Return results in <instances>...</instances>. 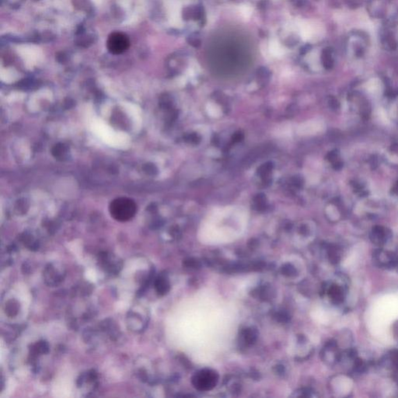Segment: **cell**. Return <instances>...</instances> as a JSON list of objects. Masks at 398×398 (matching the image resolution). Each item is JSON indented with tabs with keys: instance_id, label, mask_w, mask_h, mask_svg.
I'll return each mask as SVG.
<instances>
[{
	"instance_id": "cell-21",
	"label": "cell",
	"mask_w": 398,
	"mask_h": 398,
	"mask_svg": "<svg viewBox=\"0 0 398 398\" xmlns=\"http://www.w3.org/2000/svg\"><path fill=\"white\" fill-rule=\"evenodd\" d=\"M186 140L187 142L193 143V144H197L200 142V137L196 133H192V134L186 136Z\"/></svg>"
},
{
	"instance_id": "cell-7",
	"label": "cell",
	"mask_w": 398,
	"mask_h": 398,
	"mask_svg": "<svg viewBox=\"0 0 398 398\" xmlns=\"http://www.w3.org/2000/svg\"><path fill=\"white\" fill-rule=\"evenodd\" d=\"M373 262L381 269H393L398 267V257L393 251L379 247L373 253Z\"/></svg>"
},
{
	"instance_id": "cell-25",
	"label": "cell",
	"mask_w": 398,
	"mask_h": 398,
	"mask_svg": "<svg viewBox=\"0 0 398 398\" xmlns=\"http://www.w3.org/2000/svg\"><path fill=\"white\" fill-rule=\"evenodd\" d=\"M327 158L330 161L335 162L336 158H337V153L335 152L329 153L327 154Z\"/></svg>"
},
{
	"instance_id": "cell-19",
	"label": "cell",
	"mask_w": 398,
	"mask_h": 398,
	"mask_svg": "<svg viewBox=\"0 0 398 398\" xmlns=\"http://www.w3.org/2000/svg\"><path fill=\"white\" fill-rule=\"evenodd\" d=\"M274 318L277 321L281 323H286L290 321V315L286 312L278 311L276 312L274 314Z\"/></svg>"
},
{
	"instance_id": "cell-8",
	"label": "cell",
	"mask_w": 398,
	"mask_h": 398,
	"mask_svg": "<svg viewBox=\"0 0 398 398\" xmlns=\"http://www.w3.org/2000/svg\"><path fill=\"white\" fill-rule=\"evenodd\" d=\"M130 46L128 36L122 32H114L109 35L107 41V47L109 52L114 55H120L126 51Z\"/></svg>"
},
{
	"instance_id": "cell-23",
	"label": "cell",
	"mask_w": 398,
	"mask_h": 398,
	"mask_svg": "<svg viewBox=\"0 0 398 398\" xmlns=\"http://www.w3.org/2000/svg\"><path fill=\"white\" fill-rule=\"evenodd\" d=\"M243 138H244V135H243L242 132H236V133L233 135V137H232V140H233V142H241Z\"/></svg>"
},
{
	"instance_id": "cell-28",
	"label": "cell",
	"mask_w": 398,
	"mask_h": 398,
	"mask_svg": "<svg viewBox=\"0 0 398 398\" xmlns=\"http://www.w3.org/2000/svg\"><path fill=\"white\" fill-rule=\"evenodd\" d=\"M276 370L278 372V373H282L284 372V368L283 367H276Z\"/></svg>"
},
{
	"instance_id": "cell-5",
	"label": "cell",
	"mask_w": 398,
	"mask_h": 398,
	"mask_svg": "<svg viewBox=\"0 0 398 398\" xmlns=\"http://www.w3.org/2000/svg\"><path fill=\"white\" fill-rule=\"evenodd\" d=\"M367 9L372 17L383 22L397 18L395 8L390 0H368Z\"/></svg>"
},
{
	"instance_id": "cell-4",
	"label": "cell",
	"mask_w": 398,
	"mask_h": 398,
	"mask_svg": "<svg viewBox=\"0 0 398 398\" xmlns=\"http://www.w3.org/2000/svg\"><path fill=\"white\" fill-rule=\"evenodd\" d=\"M109 211L115 220L126 222L130 220L136 215L137 205L132 199L119 198L110 202Z\"/></svg>"
},
{
	"instance_id": "cell-22",
	"label": "cell",
	"mask_w": 398,
	"mask_h": 398,
	"mask_svg": "<svg viewBox=\"0 0 398 398\" xmlns=\"http://www.w3.org/2000/svg\"><path fill=\"white\" fill-rule=\"evenodd\" d=\"M292 184L294 187L300 188V187L303 186L304 181H303V179H302L300 177H299V176H296V177H293V178H292Z\"/></svg>"
},
{
	"instance_id": "cell-24",
	"label": "cell",
	"mask_w": 398,
	"mask_h": 398,
	"mask_svg": "<svg viewBox=\"0 0 398 398\" xmlns=\"http://www.w3.org/2000/svg\"><path fill=\"white\" fill-rule=\"evenodd\" d=\"M329 105L331 107L334 109H337L339 107L338 101H337L336 99L334 98V97H331V98H330Z\"/></svg>"
},
{
	"instance_id": "cell-30",
	"label": "cell",
	"mask_w": 398,
	"mask_h": 398,
	"mask_svg": "<svg viewBox=\"0 0 398 398\" xmlns=\"http://www.w3.org/2000/svg\"></svg>"
},
{
	"instance_id": "cell-2",
	"label": "cell",
	"mask_w": 398,
	"mask_h": 398,
	"mask_svg": "<svg viewBox=\"0 0 398 398\" xmlns=\"http://www.w3.org/2000/svg\"><path fill=\"white\" fill-rule=\"evenodd\" d=\"M349 291V280L346 275L340 274L337 282L325 284L322 286V294L327 295L333 305L340 306L347 300Z\"/></svg>"
},
{
	"instance_id": "cell-27",
	"label": "cell",
	"mask_w": 398,
	"mask_h": 398,
	"mask_svg": "<svg viewBox=\"0 0 398 398\" xmlns=\"http://www.w3.org/2000/svg\"><path fill=\"white\" fill-rule=\"evenodd\" d=\"M300 233H301V234H306L308 233L307 227H305V226H302L300 227Z\"/></svg>"
},
{
	"instance_id": "cell-10",
	"label": "cell",
	"mask_w": 398,
	"mask_h": 398,
	"mask_svg": "<svg viewBox=\"0 0 398 398\" xmlns=\"http://www.w3.org/2000/svg\"><path fill=\"white\" fill-rule=\"evenodd\" d=\"M370 240L376 246L383 247L392 237L390 230L381 226H376L371 230Z\"/></svg>"
},
{
	"instance_id": "cell-1",
	"label": "cell",
	"mask_w": 398,
	"mask_h": 398,
	"mask_svg": "<svg viewBox=\"0 0 398 398\" xmlns=\"http://www.w3.org/2000/svg\"><path fill=\"white\" fill-rule=\"evenodd\" d=\"M370 46V38L367 32L355 30L345 38V53L354 60H360L367 55Z\"/></svg>"
},
{
	"instance_id": "cell-6",
	"label": "cell",
	"mask_w": 398,
	"mask_h": 398,
	"mask_svg": "<svg viewBox=\"0 0 398 398\" xmlns=\"http://www.w3.org/2000/svg\"><path fill=\"white\" fill-rule=\"evenodd\" d=\"M219 381V374L209 368H205L198 372L192 377V384L195 388L201 391L212 390L216 386Z\"/></svg>"
},
{
	"instance_id": "cell-26",
	"label": "cell",
	"mask_w": 398,
	"mask_h": 398,
	"mask_svg": "<svg viewBox=\"0 0 398 398\" xmlns=\"http://www.w3.org/2000/svg\"><path fill=\"white\" fill-rule=\"evenodd\" d=\"M394 337H395L397 341H398V321L397 323H395L394 326Z\"/></svg>"
},
{
	"instance_id": "cell-14",
	"label": "cell",
	"mask_w": 398,
	"mask_h": 398,
	"mask_svg": "<svg viewBox=\"0 0 398 398\" xmlns=\"http://www.w3.org/2000/svg\"><path fill=\"white\" fill-rule=\"evenodd\" d=\"M155 288L160 295H165L169 290V283L164 276H160L155 282Z\"/></svg>"
},
{
	"instance_id": "cell-11",
	"label": "cell",
	"mask_w": 398,
	"mask_h": 398,
	"mask_svg": "<svg viewBox=\"0 0 398 398\" xmlns=\"http://www.w3.org/2000/svg\"><path fill=\"white\" fill-rule=\"evenodd\" d=\"M381 366L386 369V373L398 378V350L387 353L381 360Z\"/></svg>"
},
{
	"instance_id": "cell-29",
	"label": "cell",
	"mask_w": 398,
	"mask_h": 398,
	"mask_svg": "<svg viewBox=\"0 0 398 398\" xmlns=\"http://www.w3.org/2000/svg\"><path fill=\"white\" fill-rule=\"evenodd\" d=\"M395 191H396L397 193H398V183L397 184V185L395 186Z\"/></svg>"
},
{
	"instance_id": "cell-16",
	"label": "cell",
	"mask_w": 398,
	"mask_h": 398,
	"mask_svg": "<svg viewBox=\"0 0 398 398\" xmlns=\"http://www.w3.org/2000/svg\"><path fill=\"white\" fill-rule=\"evenodd\" d=\"M255 208L259 211H264L267 208V199L264 194H259L254 199Z\"/></svg>"
},
{
	"instance_id": "cell-17",
	"label": "cell",
	"mask_w": 398,
	"mask_h": 398,
	"mask_svg": "<svg viewBox=\"0 0 398 398\" xmlns=\"http://www.w3.org/2000/svg\"><path fill=\"white\" fill-rule=\"evenodd\" d=\"M272 169H273V164L271 162H267L265 164H262L260 168L258 169V174L262 178L266 179L269 174H271Z\"/></svg>"
},
{
	"instance_id": "cell-13",
	"label": "cell",
	"mask_w": 398,
	"mask_h": 398,
	"mask_svg": "<svg viewBox=\"0 0 398 398\" xmlns=\"http://www.w3.org/2000/svg\"><path fill=\"white\" fill-rule=\"evenodd\" d=\"M241 337L245 345H252L258 339V331L252 327L245 328L241 331Z\"/></svg>"
},
{
	"instance_id": "cell-12",
	"label": "cell",
	"mask_w": 398,
	"mask_h": 398,
	"mask_svg": "<svg viewBox=\"0 0 398 398\" xmlns=\"http://www.w3.org/2000/svg\"><path fill=\"white\" fill-rule=\"evenodd\" d=\"M326 254L330 262L332 264H338L342 259L343 250L336 245H327L325 246Z\"/></svg>"
},
{
	"instance_id": "cell-15",
	"label": "cell",
	"mask_w": 398,
	"mask_h": 398,
	"mask_svg": "<svg viewBox=\"0 0 398 398\" xmlns=\"http://www.w3.org/2000/svg\"><path fill=\"white\" fill-rule=\"evenodd\" d=\"M264 150L262 148H257L253 150V152L250 153L248 156L245 158L243 164L246 167V166H250V164H253L256 161L259 157H260L263 153H264Z\"/></svg>"
},
{
	"instance_id": "cell-3",
	"label": "cell",
	"mask_w": 398,
	"mask_h": 398,
	"mask_svg": "<svg viewBox=\"0 0 398 398\" xmlns=\"http://www.w3.org/2000/svg\"><path fill=\"white\" fill-rule=\"evenodd\" d=\"M379 40L385 51L398 52V19L394 18L383 22L379 32Z\"/></svg>"
},
{
	"instance_id": "cell-9",
	"label": "cell",
	"mask_w": 398,
	"mask_h": 398,
	"mask_svg": "<svg viewBox=\"0 0 398 398\" xmlns=\"http://www.w3.org/2000/svg\"><path fill=\"white\" fill-rule=\"evenodd\" d=\"M344 350H341L339 346L338 342L336 340H331L326 344L323 348L322 356L325 363L330 366H335L341 362L342 352Z\"/></svg>"
},
{
	"instance_id": "cell-20",
	"label": "cell",
	"mask_w": 398,
	"mask_h": 398,
	"mask_svg": "<svg viewBox=\"0 0 398 398\" xmlns=\"http://www.w3.org/2000/svg\"><path fill=\"white\" fill-rule=\"evenodd\" d=\"M184 265L187 268H198L200 267V262L196 259H189L184 260Z\"/></svg>"
},
{
	"instance_id": "cell-18",
	"label": "cell",
	"mask_w": 398,
	"mask_h": 398,
	"mask_svg": "<svg viewBox=\"0 0 398 398\" xmlns=\"http://www.w3.org/2000/svg\"><path fill=\"white\" fill-rule=\"evenodd\" d=\"M281 271H282V273L284 276H288V277L296 276V273H297L295 267L292 266V264H284Z\"/></svg>"
}]
</instances>
